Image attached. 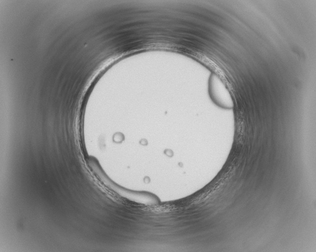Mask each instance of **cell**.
<instances>
[{
	"instance_id": "1",
	"label": "cell",
	"mask_w": 316,
	"mask_h": 252,
	"mask_svg": "<svg viewBox=\"0 0 316 252\" xmlns=\"http://www.w3.org/2000/svg\"><path fill=\"white\" fill-rule=\"evenodd\" d=\"M208 91L212 100L218 106L228 109L233 108V100L228 90L221 80L214 74L210 76Z\"/></svg>"
}]
</instances>
